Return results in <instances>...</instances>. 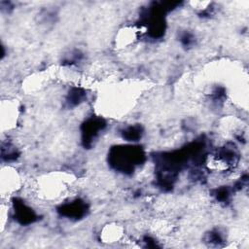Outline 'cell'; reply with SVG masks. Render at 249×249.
<instances>
[{"label":"cell","instance_id":"5b68a950","mask_svg":"<svg viewBox=\"0 0 249 249\" xmlns=\"http://www.w3.org/2000/svg\"><path fill=\"white\" fill-rule=\"evenodd\" d=\"M141 134H142V129L140 126H137V125L128 126L123 131V136L127 141H137L139 138H141Z\"/></svg>","mask_w":249,"mask_h":249},{"label":"cell","instance_id":"7a4b0ae2","mask_svg":"<svg viewBox=\"0 0 249 249\" xmlns=\"http://www.w3.org/2000/svg\"><path fill=\"white\" fill-rule=\"evenodd\" d=\"M105 122L100 118H90L82 126L83 143L86 146H89L93 139L96 138L99 131L105 127Z\"/></svg>","mask_w":249,"mask_h":249},{"label":"cell","instance_id":"3957f363","mask_svg":"<svg viewBox=\"0 0 249 249\" xmlns=\"http://www.w3.org/2000/svg\"><path fill=\"white\" fill-rule=\"evenodd\" d=\"M14 211L17 221L21 225H29L36 220V214L27 206L24 201L18 198L14 199Z\"/></svg>","mask_w":249,"mask_h":249},{"label":"cell","instance_id":"ba28073f","mask_svg":"<svg viewBox=\"0 0 249 249\" xmlns=\"http://www.w3.org/2000/svg\"><path fill=\"white\" fill-rule=\"evenodd\" d=\"M181 42L184 46H191V44L194 42V36L190 33H184L181 36Z\"/></svg>","mask_w":249,"mask_h":249},{"label":"cell","instance_id":"52a82bcc","mask_svg":"<svg viewBox=\"0 0 249 249\" xmlns=\"http://www.w3.org/2000/svg\"><path fill=\"white\" fill-rule=\"evenodd\" d=\"M216 196H217V199H219L220 201H225L229 198L230 192L227 188H220L219 190H217Z\"/></svg>","mask_w":249,"mask_h":249},{"label":"cell","instance_id":"6da1fadb","mask_svg":"<svg viewBox=\"0 0 249 249\" xmlns=\"http://www.w3.org/2000/svg\"><path fill=\"white\" fill-rule=\"evenodd\" d=\"M143 159V151L136 146L116 147L112 149L110 154L111 164L124 173L133 172L135 166L139 164Z\"/></svg>","mask_w":249,"mask_h":249},{"label":"cell","instance_id":"277c9868","mask_svg":"<svg viewBox=\"0 0 249 249\" xmlns=\"http://www.w3.org/2000/svg\"><path fill=\"white\" fill-rule=\"evenodd\" d=\"M58 212L63 216L79 219L86 214L87 204L80 199H76L74 201L61 205L58 208Z\"/></svg>","mask_w":249,"mask_h":249},{"label":"cell","instance_id":"8992f818","mask_svg":"<svg viewBox=\"0 0 249 249\" xmlns=\"http://www.w3.org/2000/svg\"><path fill=\"white\" fill-rule=\"evenodd\" d=\"M85 96V92L81 89L74 88L72 90L69 92L68 97H67V103L69 106H75L78 105L80 102H82L83 98Z\"/></svg>","mask_w":249,"mask_h":249}]
</instances>
